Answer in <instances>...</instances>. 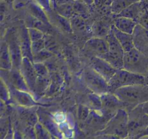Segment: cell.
Masks as SVG:
<instances>
[{"mask_svg": "<svg viewBox=\"0 0 148 139\" xmlns=\"http://www.w3.org/2000/svg\"><path fill=\"white\" fill-rule=\"evenodd\" d=\"M38 78H47L49 77V72L48 67L43 62H33Z\"/></svg>", "mask_w": 148, "mask_h": 139, "instance_id": "32", "label": "cell"}, {"mask_svg": "<svg viewBox=\"0 0 148 139\" xmlns=\"http://www.w3.org/2000/svg\"><path fill=\"white\" fill-rule=\"evenodd\" d=\"M134 48L148 56V30L137 24L132 33Z\"/></svg>", "mask_w": 148, "mask_h": 139, "instance_id": "15", "label": "cell"}, {"mask_svg": "<svg viewBox=\"0 0 148 139\" xmlns=\"http://www.w3.org/2000/svg\"><path fill=\"white\" fill-rule=\"evenodd\" d=\"M71 24H72V30H75L76 32H83L88 29V27H86L85 21L83 20V17L78 14H75L70 18Z\"/></svg>", "mask_w": 148, "mask_h": 139, "instance_id": "27", "label": "cell"}, {"mask_svg": "<svg viewBox=\"0 0 148 139\" xmlns=\"http://www.w3.org/2000/svg\"><path fill=\"white\" fill-rule=\"evenodd\" d=\"M139 1L141 0H115L109 6L110 12L116 15L121 12L123 10Z\"/></svg>", "mask_w": 148, "mask_h": 139, "instance_id": "25", "label": "cell"}, {"mask_svg": "<svg viewBox=\"0 0 148 139\" xmlns=\"http://www.w3.org/2000/svg\"><path fill=\"white\" fill-rule=\"evenodd\" d=\"M123 69L144 75L148 70V56L134 47L124 53Z\"/></svg>", "mask_w": 148, "mask_h": 139, "instance_id": "5", "label": "cell"}, {"mask_svg": "<svg viewBox=\"0 0 148 139\" xmlns=\"http://www.w3.org/2000/svg\"><path fill=\"white\" fill-rule=\"evenodd\" d=\"M90 66L103 77L108 82L118 70L100 56H90Z\"/></svg>", "mask_w": 148, "mask_h": 139, "instance_id": "12", "label": "cell"}, {"mask_svg": "<svg viewBox=\"0 0 148 139\" xmlns=\"http://www.w3.org/2000/svg\"><path fill=\"white\" fill-rule=\"evenodd\" d=\"M90 111V108H89L88 106L85 105V104H80L79 106V109H78V118H79V120L85 122V120L88 119Z\"/></svg>", "mask_w": 148, "mask_h": 139, "instance_id": "37", "label": "cell"}, {"mask_svg": "<svg viewBox=\"0 0 148 139\" xmlns=\"http://www.w3.org/2000/svg\"><path fill=\"white\" fill-rule=\"evenodd\" d=\"M9 87V86H8ZM11 94L12 103L17 104L20 107H44V104H40L35 100V97L31 93L20 91L13 87H9Z\"/></svg>", "mask_w": 148, "mask_h": 139, "instance_id": "11", "label": "cell"}, {"mask_svg": "<svg viewBox=\"0 0 148 139\" xmlns=\"http://www.w3.org/2000/svg\"><path fill=\"white\" fill-rule=\"evenodd\" d=\"M56 1H57V0H56Z\"/></svg>", "mask_w": 148, "mask_h": 139, "instance_id": "47", "label": "cell"}, {"mask_svg": "<svg viewBox=\"0 0 148 139\" xmlns=\"http://www.w3.org/2000/svg\"><path fill=\"white\" fill-rule=\"evenodd\" d=\"M44 49H46V41H45L44 38L42 39H40V40L32 42L31 49L33 56L37 54L38 53L41 52Z\"/></svg>", "mask_w": 148, "mask_h": 139, "instance_id": "36", "label": "cell"}, {"mask_svg": "<svg viewBox=\"0 0 148 139\" xmlns=\"http://www.w3.org/2000/svg\"><path fill=\"white\" fill-rule=\"evenodd\" d=\"M26 7H27V10H28L29 14L40 20V21H42L47 25L52 27L51 23L49 20L46 12L39 4H38L36 1H29L27 5H26Z\"/></svg>", "mask_w": 148, "mask_h": 139, "instance_id": "20", "label": "cell"}, {"mask_svg": "<svg viewBox=\"0 0 148 139\" xmlns=\"http://www.w3.org/2000/svg\"><path fill=\"white\" fill-rule=\"evenodd\" d=\"M146 136H148V127H147L145 130L142 133V135L140 136V138H143V137H146Z\"/></svg>", "mask_w": 148, "mask_h": 139, "instance_id": "42", "label": "cell"}, {"mask_svg": "<svg viewBox=\"0 0 148 139\" xmlns=\"http://www.w3.org/2000/svg\"><path fill=\"white\" fill-rule=\"evenodd\" d=\"M0 96L1 101H4L6 104H10L11 101V94L8 85H7L4 80L1 78V85H0Z\"/></svg>", "mask_w": 148, "mask_h": 139, "instance_id": "30", "label": "cell"}, {"mask_svg": "<svg viewBox=\"0 0 148 139\" xmlns=\"http://www.w3.org/2000/svg\"><path fill=\"white\" fill-rule=\"evenodd\" d=\"M137 23L141 25H143V27L145 28L146 29L148 30V7H147L146 10H145L144 12L143 13L141 16H140V18L137 20Z\"/></svg>", "mask_w": 148, "mask_h": 139, "instance_id": "38", "label": "cell"}, {"mask_svg": "<svg viewBox=\"0 0 148 139\" xmlns=\"http://www.w3.org/2000/svg\"><path fill=\"white\" fill-rule=\"evenodd\" d=\"M141 1H143L145 4L146 7H148V0H141Z\"/></svg>", "mask_w": 148, "mask_h": 139, "instance_id": "45", "label": "cell"}, {"mask_svg": "<svg viewBox=\"0 0 148 139\" xmlns=\"http://www.w3.org/2000/svg\"><path fill=\"white\" fill-rule=\"evenodd\" d=\"M106 39L108 43V51L105 54L100 57L106 59L116 69H123L124 56L125 53L124 49L112 33L111 30Z\"/></svg>", "mask_w": 148, "mask_h": 139, "instance_id": "7", "label": "cell"}, {"mask_svg": "<svg viewBox=\"0 0 148 139\" xmlns=\"http://www.w3.org/2000/svg\"><path fill=\"white\" fill-rule=\"evenodd\" d=\"M18 34L23 56L28 58L33 62V55L31 49L32 41L29 36L27 28L25 25L18 29Z\"/></svg>", "mask_w": 148, "mask_h": 139, "instance_id": "17", "label": "cell"}, {"mask_svg": "<svg viewBox=\"0 0 148 139\" xmlns=\"http://www.w3.org/2000/svg\"><path fill=\"white\" fill-rule=\"evenodd\" d=\"M148 127V114L143 109V104L137 106L128 112V138H140Z\"/></svg>", "mask_w": 148, "mask_h": 139, "instance_id": "3", "label": "cell"}, {"mask_svg": "<svg viewBox=\"0 0 148 139\" xmlns=\"http://www.w3.org/2000/svg\"><path fill=\"white\" fill-rule=\"evenodd\" d=\"M96 134L111 135L116 138H128V112L124 109H119L107 122L106 127L97 132Z\"/></svg>", "mask_w": 148, "mask_h": 139, "instance_id": "2", "label": "cell"}, {"mask_svg": "<svg viewBox=\"0 0 148 139\" xmlns=\"http://www.w3.org/2000/svg\"><path fill=\"white\" fill-rule=\"evenodd\" d=\"M76 1H81V2L85 3V4H88V5H92L94 4V0H76Z\"/></svg>", "mask_w": 148, "mask_h": 139, "instance_id": "40", "label": "cell"}, {"mask_svg": "<svg viewBox=\"0 0 148 139\" xmlns=\"http://www.w3.org/2000/svg\"><path fill=\"white\" fill-rule=\"evenodd\" d=\"M20 70L30 88V92L34 96L38 75L36 73L33 62H32L28 58L23 57Z\"/></svg>", "mask_w": 148, "mask_h": 139, "instance_id": "13", "label": "cell"}, {"mask_svg": "<svg viewBox=\"0 0 148 139\" xmlns=\"http://www.w3.org/2000/svg\"><path fill=\"white\" fill-rule=\"evenodd\" d=\"M0 67L1 69L10 70L12 69V60L8 44L4 39H1L0 47Z\"/></svg>", "mask_w": 148, "mask_h": 139, "instance_id": "23", "label": "cell"}, {"mask_svg": "<svg viewBox=\"0 0 148 139\" xmlns=\"http://www.w3.org/2000/svg\"><path fill=\"white\" fill-rule=\"evenodd\" d=\"M86 106L93 110H101L102 108V101L101 96L92 93L88 95V101Z\"/></svg>", "mask_w": 148, "mask_h": 139, "instance_id": "28", "label": "cell"}, {"mask_svg": "<svg viewBox=\"0 0 148 139\" xmlns=\"http://www.w3.org/2000/svg\"><path fill=\"white\" fill-rule=\"evenodd\" d=\"M34 129L37 138L47 139L53 138V136L49 133V130L46 128V127L43 124H41L39 121L35 125Z\"/></svg>", "mask_w": 148, "mask_h": 139, "instance_id": "29", "label": "cell"}, {"mask_svg": "<svg viewBox=\"0 0 148 139\" xmlns=\"http://www.w3.org/2000/svg\"><path fill=\"white\" fill-rule=\"evenodd\" d=\"M108 51V43L105 38L92 37L83 46V52L90 56H101Z\"/></svg>", "mask_w": 148, "mask_h": 139, "instance_id": "10", "label": "cell"}, {"mask_svg": "<svg viewBox=\"0 0 148 139\" xmlns=\"http://www.w3.org/2000/svg\"><path fill=\"white\" fill-rule=\"evenodd\" d=\"M37 114L38 117V121L46 127L53 138L62 137V133L60 131L57 123L53 120L51 114L42 110L40 107L37 109Z\"/></svg>", "mask_w": 148, "mask_h": 139, "instance_id": "16", "label": "cell"}, {"mask_svg": "<svg viewBox=\"0 0 148 139\" xmlns=\"http://www.w3.org/2000/svg\"><path fill=\"white\" fill-rule=\"evenodd\" d=\"M115 17L116 18L113 25L121 31L132 34L134 28L138 24L137 22L126 17H119V16H115Z\"/></svg>", "mask_w": 148, "mask_h": 139, "instance_id": "21", "label": "cell"}, {"mask_svg": "<svg viewBox=\"0 0 148 139\" xmlns=\"http://www.w3.org/2000/svg\"><path fill=\"white\" fill-rule=\"evenodd\" d=\"M114 1H115V0H107V1H106V5L110 6V5H111V3H112Z\"/></svg>", "mask_w": 148, "mask_h": 139, "instance_id": "44", "label": "cell"}, {"mask_svg": "<svg viewBox=\"0 0 148 139\" xmlns=\"http://www.w3.org/2000/svg\"><path fill=\"white\" fill-rule=\"evenodd\" d=\"M80 79L92 93L103 95L111 92L108 82L90 66H88L82 71Z\"/></svg>", "mask_w": 148, "mask_h": 139, "instance_id": "4", "label": "cell"}, {"mask_svg": "<svg viewBox=\"0 0 148 139\" xmlns=\"http://www.w3.org/2000/svg\"><path fill=\"white\" fill-rule=\"evenodd\" d=\"M114 94L124 104V109L129 112L137 106L148 100V85L137 84L121 87L114 91Z\"/></svg>", "mask_w": 148, "mask_h": 139, "instance_id": "1", "label": "cell"}, {"mask_svg": "<svg viewBox=\"0 0 148 139\" xmlns=\"http://www.w3.org/2000/svg\"><path fill=\"white\" fill-rule=\"evenodd\" d=\"M45 41H46V49L51 52L52 53H56L59 50V45L56 40L49 35H45Z\"/></svg>", "mask_w": 148, "mask_h": 139, "instance_id": "33", "label": "cell"}, {"mask_svg": "<svg viewBox=\"0 0 148 139\" xmlns=\"http://www.w3.org/2000/svg\"><path fill=\"white\" fill-rule=\"evenodd\" d=\"M111 92L117 88L137 84H145V79L143 75L134 73L125 69H118L114 76L108 81Z\"/></svg>", "mask_w": 148, "mask_h": 139, "instance_id": "6", "label": "cell"}, {"mask_svg": "<svg viewBox=\"0 0 148 139\" xmlns=\"http://www.w3.org/2000/svg\"><path fill=\"white\" fill-rule=\"evenodd\" d=\"M111 26L109 27L106 23L102 21H97L92 25L91 30L95 37L105 38L106 39L111 31Z\"/></svg>", "mask_w": 148, "mask_h": 139, "instance_id": "24", "label": "cell"}, {"mask_svg": "<svg viewBox=\"0 0 148 139\" xmlns=\"http://www.w3.org/2000/svg\"><path fill=\"white\" fill-rule=\"evenodd\" d=\"M144 76H145V84L146 85H148V70L147 72L145 74Z\"/></svg>", "mask_w": 148, "mask_h": 139, "instance_id": "43", "label": "cell"}, {"mask_svg": "<svg viewBox=\"0 0 148 139\" xmlns=\"http://www.w3.org/2000/svg\"><path fill=\"white\" fill-rule=\"evenodd\" d=\"M46 13H47L49 18L52 17L53 22L58 27H59L61 29L67 32V33H72V28L70 19L59 14L53 8H52V10L46 12Z\"/></svg>", "mask_w": 148, "mask_h": 139, "instance_id": "22", "label": "cell"}, {"mask_svg": "<svg viewBox=\"0 0 148 139\" xmlns=\"http://www.w3.org/2000/svg\"><path fill=\"white\" fill-rule=\"evenodd\" d=\"M1 78L4 80L9 87H13L20 91L31 93L20 70L14 68L10 70L1 69Z\"/></svg>", "mask_w": 148, "mask_h": 139, "instance_id": "9", "label": "cell"}, {"mask_svg": "<svg viewBox=\"0 0 148 139\" xmlns=\"http://www.w3.org/2000/svg\"><path fill=\"white\" fill-rule=\"evenodd\" d=\"M101 98L102 101V108L101 110L111 117H113L120 109H124V104L114 93L108 92L103 94L101 96Z\"/></svg>", "mask_w": 148, "mask_h": 139, "instance_id": "14", "label": "cell"}, {"mask_svg": "<svg viewBox=\"0 0 148 139\" xmlns=\"http://www.w3.org/2000/svg\"><path fill=\"white\" fill-rule=\"evenodd\" d=\"M111 31L114 33L115 37L116 38L117 40L119 41L120 44L121 45L124 52H129L134 47V43H133L132 35L121 31L118 28H116L114 25H112V26H111Z\"/></svg>", "mask_w": 148, "mask_h": 139, "instance_id": "19", "label": "cell"}, {"mask_svg": "<svg viewBox=\"0 0 148 139\" xmlns=\"http://www.w3.org/2000/svg\"><path fill=\"white\" fill-rule=\"evenodd\" d=\"M143 109H144L145 111L148 114V100L145 104H143Z\"/></svg>", "mask_w": 148, "mask_h": 139, "instance_id": "41", "label": "cell"}, {"mask_svg": "<svg viewBox=\"0 0 148 139\" xmlns=\"http://www.w3.org/2000/svg\"><path fill=\"white\" fill-rule=\"evenodd\" d=\"M11 128V123L9 120V117L1 115V122H0V138L1 139L5 138Z\"/></svg>", "mask_w": 148, "mask_h": 139, "instance_id": "31", "label": "cell"}, {"mask_svg": "<svg viewBox=\"0 0 148 139\" xmlns=\"http://www.w3.org/2000/svg\"><path fill=\"white\" fill-rule=\"evenodd\" d=\"M46 12L52 10L51 0H34Z\"/></svg>", "mask_w": 148, "mask_h": 139, "instance_id": "39", "label": "cell"}, {"mask_svg": "<svg viewBox=\"0 0 148 139\" xmlns=\"http://www.w3.org/2000/svg\"><path fill=\"white\" fill-rule=\"evenodd\" d=\"M4 40L8 44L9 49L11 54L12 60V68L20 70L22 62H23V54L20 47V39H19L18 30L14 28L7 29L4 37Z\"/></svg>", "mask_w": 148, "mask_h": 139, "instance_id": "8", "label": "cell"}, {"mask_svg": "<svg viewBox=\"0 0 148 139\" xmlns=\"http://www.w3.org/2000/svg\"><path fill=\"white\" fill-rule=\"evenodd\" d=\"M2 1H10V0H2Z\"/></svg>", "mask_w": 148, "mask_h": 139, "instance_id": "46", "label": "cell"}, {"mask_svg": "<svg viewBox=\"0 0 148 139\" xmlns=\"http://www.w3.org/2000/svg\"><path fill=\"white\" fill-rule=\"evenodd\" d=\"M27 30H28L29 36L32 42L43 39L46 35L44 32L36 28H27Z\"/></svg>", "mask_w": 148, "mask_h": 139, "instance_id": "35", "label": "cell"}, {"mask_svg": "<svg viewBox=\"0 0 148 139\" xmlns=\"http://www.w3.org/2000/svg\"><path fill=\"white\" fill-rule=\"evenodd\" d=\"M73 3H61L56 4V6L53 10L61 15L70 19L75 14V8Z\"/></svg>", "mask_w": 148, "mask_h": 139, "instance_id": "26", "label": "cell"}, {"mask_svg": "<svg viewBox=\"0 0 148 139\" xmlns=\"http://www.w3.org/2000/svg\"><path fill=\"white\" fill-rule=\"evenodd\" d=\"M53 56V53L48 50L47 49H44L37 54L33 56V62H43L46 59L52 57Z\"/></svg>", "mask_w": 148, "mask_h": 139, "instance_id": "34", "label": "cell"}, {"mask_svg": "<svg viewBox=\"0 0 148 139\" xmlns=\"http://www.w3.org/2000/svg\"><path fill=\"white\" fill-rule=\"evenodd\" d=\"M146 8L147 7L145 6V4L142 1H139L123 10L121 12L119 13L118 14H116L115 16L128 17V18H131L137 22L138 19L143 14Z\"/></svg>", "mask_w": 148, "mask_h": 139, "instance_id": "18", "label": "cell"}]
</instances>
